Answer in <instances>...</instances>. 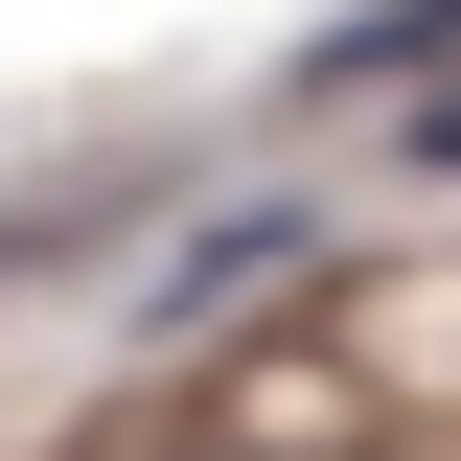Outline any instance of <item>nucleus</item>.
I'll return each instance as SVG.
<instances>
[{
  "label": "nucleus",
  "instance_id": "nucleus-4",
  "mask_svg": "<svg viewBox=\"0 0 461 461\" xmlns=\"http://www.w3.org/2000/svg\"><path fill=\"white\" fill-rule=\"evenodd\" d=\"M0 254H23V230H0Z\"/></svg>",
  "mask_w": 461,
  "mask_h": 461
},
{
  "label": "nucleus",
  "instance_id": "nucleus-2",
  "mask_svg": "<svg viewBox=\"0 0 461 461\" xmlns=\"http://www.w3.org/2000/svg\"><path fill=\"white\" fill-rule=\"evenodd\" d=\"M277 254H300V208H208V230H185V254H162V300H139V323H230V300H254V277H277Z\"/></svg>",
  "mask_w": 461,
  "mask_h": 461
},
{
  "label": "nucleus",
  "instance_id": "nucleus-3",
  "mask_svg": "<svg viewBox=\"0 0 461 461\" xmlns=\"http://www.w3.org/2000/svg\"><path fill=\"white\" fill-rule=\"evenodd\" d=\"M415 162H438V185H461V69H438V93H415Z\"/></svg>",
  "mask_w": 461,
  "mask_h": 461
},
{
  "label": "nucleus",
  "instance_id": "nucleus-1",
  "mask_svg": "<svg viewBox=\"0 0 461 461\" xmlns=\"http://www.w3.org/2000/svg\"><path fill=\"white\" fill-rule=\"evenodd\" d=\"M415 69H461V0H346V23H300V93H415Z\"/></svg>",
  "mask_w": 461,
  "mask_h": 461
}]
</instances>
